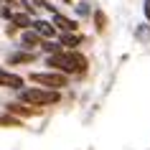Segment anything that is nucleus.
I'll return each instance as SVG.
<instances>
[{
    "label": "nucleus",
    "mask_w": 150,
    "mask_h": 150,
    "mask_svg": "<svg viewBox=\"0 0 150 150\" xmlns=\"http://www.w3.org/2000/svg\"><path fill=\"white\" fill-rule=\"evenodd\" d=\"M21 38H23V43H25L28 48L41 46V43H43V38H41V36H38L36 31H23V36H21Z\"/></svg>",
    "instance_id": "1a4fd4ad"
},
{
    "label": "nucleus",
    "mask_w": 150,
    "mask_h": 150,
    "mask_svg": "<svg viewBox=\"0 0 150 150\" xmlns=\"http://www.w3.org/2000/svg\"><path fill=\"white\" fill-rule=\"evenodd\" d=\"M81 36L79 33H61V41H59V43H61V46H69L71 51H74V46H81Z\"/></svg>",
    "instance_id": "6e6552de"
},
{
    "label": "nucleus",
    "mask_w": 150,
    "mask_h": 150,
    "mask_svg": "<svg viewBox=\"0 0 150 150\" xmlns=\"http://www.w3.org/2000/svg\"><path fill=\"white\" fill-rule=\"evenodd\" d=\"M54 28L61 33H76V21H71L61 13H54Z\"/></svg>",
    "instance_id": "39448f33"
},
{
    "label": "nucleus",
    "mask_w": 150,
    "mask_h": 150,
    "mask_svg": "<svg viewBox=\"0 0 150 150\" xmlns=\"http://www.w3.org/2000/svg\"><path fill=\"white\" fill-rule=\"evenodd\" d=\"M33 31L38 33L41 38H54V36H56L54 23H48V21H33Z\"/></svg>",
    "instance_id": "0eeeda50"
},
{
    "label": "nucleus",
    "mask_w": 150,
    "mask_h": 150,
    "mask_svg": "<svg viewBox=\"0 0 150 150\" xmlns=\"http://www.w3.org/2000/svg\"><path fill=\"white\" fill-rule=\"evenodd\" d=\"M13 25H18V28H28V25H33V21L25 13H16L13 16Z\"/></svg>",
    "instance_id": "9d476101"
},
{
    "label": "nucleus",
    "mask_w": 150,
    "mask_h": 150,
    "mask_svg": "<svg viewBox=\"0 0 150 150\" xmlns=\"http://www.w3.org/2000/svg\"><path fill=\"white\" fill-rule=\"evenodd\" d=\"M41 48H43V51H48V56L61 54V43H54V41H43V43H41Z\"/></svg>",
    "instance_id": "9b49d317"
},
{
    "label": "nucleus",
    "mask_w": 150,
    "mask_h": 150,
    "mask_svg": "<svg viewBox=\"0 0 150 150\" xmlns=\"http://www.w3.org/2000/svg\"><path fill=\"white\" fill-rule=\"evenodd\" d=\"M33 61H36V54H33V51H16V54L8 56L10 66H18V64H33Z\"/></svg>",
    "instance_id": "423d86ee"
},
{
    "label": "nucleus",
    "mask_w": 150,
    "mask_h": 150,
    "mask_svg": "<svg viewBox=\"0 0 150 150\" xmlns=\"http://www.w3.org/2000/svg\"><path fill=\"white\" fill-rule=\"evenodd\" d=\"M0 16H3V18H10V21H13V13H10L8 8H3V10H0Z\"/></svg>",
    "instance_id": "dca6fc26"
},
{
    "label": "nucleus",
    "mask_w": 150,
    "mask_h": 150,
    "mask_svg": "<svg viewBox=\"0 0 150 150\" xmlns=\"http://www.w3.org/2000/svg\"><path fill=\"white\" fill-rule=\"evenodd\" d=\"M31 81H36V84L43 87V89L59 92L61 87H66V74H61V71H33Z\"/></svg>",
    "instance_id": "7ed1b4c3"
},
{
    "label": "nucleus",
    "mask_w": 150,
    "mask_h": 150,
    "mask_svg": "<svg viewBox=\"0 0 150 150\" xmlns=\"http://www.w3.org/2000/svg\"><path fill=\"white\" fill-rule=\"evenodd\" d=\"M92 13H94V10L89 8V3H79V5H76V16L87 18V16H92Z\"/></svg>",
    "instance_id": "ddd939ff"
},
{
    "label": "nucleus",
    "mask_w": 150,
    "mask_h": 150,
    "mask_svg": "<svg viewBox=\"0 0 150 150\" xmlns=\"http://www.w3.org/2000/svg\"><path fill=\"white\" fill-rule=\"evenodd\" d=\"M48 66L59 69L61 74H84L87 71V59L79 54V51H61V54H54L46 59Z\"/></svg>",
    "instance_id": "f257e3e1"
},
{
    "label": "nucleus",
    "mask_w": 150,
    "mask_h": 150,
    "mask_svg": "<svg viewBox=\"0 0 150 150\" xmlns=\"http://www.w3.org/2000/svg\"><path fill=\"white\" fill-rule=\"evenodd\" d=\"M21 102L33 104V107H51V104L61 102V94L54 89H43V87H31V89H21Z\"/></svg>",
    "instance_id": "f03ea898"
},
{
    "label": "nucleus",
    "mask_w": 150,
    "mask_h": 150,
    "mask_svg": "<svg viewBox=\"0 0 150 150\" xmlns=\"http://www.w3.org/2000/svg\"><path fill=\"white\" fill-rule=\"evenodd\" d=\"M10 112H21V115H31V110H21V104H8Z\"/></svg>",
    "instance_id": "4468645a"
},
{
    "label": "nucleus",
    "mask_w": 150,
    "mask_h": 150,
    "mask_svg": "<svg viewBox=\"0 0 150 150\" xmlns=\"http://www.w3.org/2000/svg\"><path fill=\"white\" fill-rule=\"evenodd\" d=\"M92 16H94V25H97V31H104V25H107V16H104L102 10H94Z\"/></svg>",
    "instance_id": "f8f14e48"
},
{
    "label": "nucleus",
    "mask_w": 150,
    "mask_h": 150,
    "mask_svg": "<svg viewBox=\"0 0 150 150\" xmlns=\"http://www.w3.org/2000/svg\"><path fill=\"white\" fill-rule=\"evenodd\" d=\"M66 3H71V0H66Z\"/></svg>",
    "instance_id": "f3484780"
},
{
    "label": "nucleus",
    "mask_w": 150,
    "mask_h": 150,
    "mask_svg": "<svg viewBox=\"0 0 150 150\" xmlns=\"http://www.w3.org/2000/svg\"><path fill=\"white\" fill-rule=\"evenodd\" d=\"M0 87H5V89H21V87H23V76H21V74H13V71L0 69Z\"/></svg>",
    "instance_id": "20e7f679"
},
{
    "label": "nucleus",
    "mask_w": 150,
    "mask_h": 150,
    "mask_svg": "<svg viewBox=\"0 0 150 150\" xmlns=\"http://www.w3.org/2000/svg\"><path fill=\"white\" fill-rule=\"evenodd\" d=\"M142 13H145V21L150 23V0H145V3H142Z\"/></svg>",
    "instance_id": "2eb2a0df"
}]
</instances>
